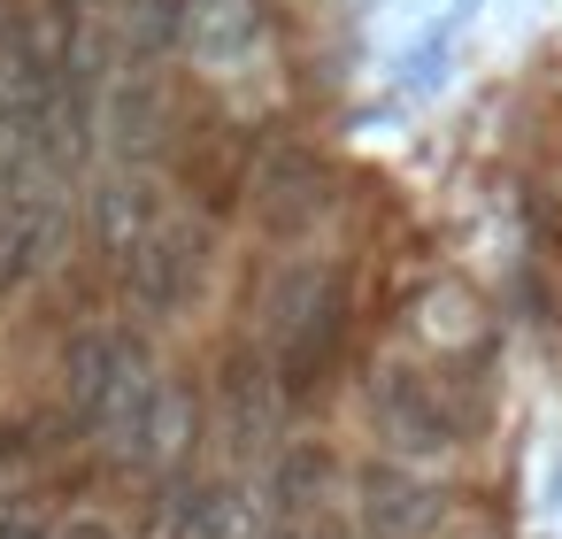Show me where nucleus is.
I'll return each instance as SVG.
<instances>
[{"instance_id": "1", "label": "nucleus", "mask_w": 562, "mask_h": 539, "mask_svg": "<svg viewBox=\"0 0 562 539\" xmlns=\"http://www.w3.org/2000/svg\"><path fill=\"white\" fill-rule=\"evenodd\" d=\"M347 324H355V301H347L339 262H293V270L270 278L262 339H270V370H278L285 401H308V393L331 385V370L347 355Z\"/></svg>"}, {"instance_id": "2", "label": "nucleus", "mask_w": 562, "mask_h": 539, "mask_svg": "<svg viewBox=\"0 0 562 539\" xmlns=\"http://www.w3.org/2000/svg\"><path fill=\"white\" fill-rule=\"evenodd\" d=\"M155 385H162V370H155V355H147V339L132 324H86L63 347V408L109 447L139 424Z\"/></svg>"}, {"instance_id": "3", "label": "nucleus", "mask_w": 562, "mask_h": 539, "mask_svg": "<svg viewBox=\"0 0 562 539\" xmlns=\"http://www.w3.org/2000/svg\"><path fill=\"white\" fill-rule=\"evenodd\" d=\"M370 424L401 462H439L462 447V416L447 408V385L408 370V362H385L370 378Z\"/></svg>"}, {"instance_id": "4", "label": "nucleus", "mask_w": 562, "mask_h": 539, "mask_svg": "<svg viewBox=\"0 0 562 539\" xmlns=\"http://www.w3.org/2000/svg\"><path fill=\"white\" fill-rule=\"evenodd\" d=\"M209 278H216V247H209V224H193V216H170V224L124 262V293H132V308H147V316H186V308L209 293Z\"/></svg>"}, {"instance_id": "5", "label": "nucleus", "mask_w": 562, "mask_h": 539, "mask_svg": "<svg viewBox=\"0 0 562 539\" xmlns=\"http://www.w3.org/2000/svg\"><path fill=\"white\" fill-rule=\"evenodd\" d=\"M247 216L270 239H308L331 216V162L316 147H270L247 170Z\"/></svg>"}, {"instance_id": "6", "label": "nucleus", "mask_w": 562, "mask_h": 539, "mask_svg": "<svg viewBox=\"0 0 562 539\" xmlns=\"http://www.w3.org/2000/svg\"><path fill=\"white\" fill-rule=\"evenodd\" d=\"M63 239H70V201L55 193V178L0 186V293L47 278L63 262Z\"/></svg>"}, {"instance_id": "7", "label": "nucleus", "mask_w": 562, "mask_h": 539, "mask_svg": "<svg viewBox=\"0 0 562 539\" xmlns=\"http://www.w3.org/2000/svg\"><path fill=\"white\" fill-rule=\"evenodd\" d=\"M162 224H170V201H162V178H155V170L116 162V170L93 178V193H86V232H93V247H101L116 270H124Z\"/></svg>"}, {"instance_id": "8", "label": "nucleus", "mask_w": 562, "mask_h": 539, "mask_svg": "<svg viewBox=\"0 0 562 539\" xmlns=\"http://www.w3.org/2000/svg\"><path fill=\"white\" fill-rule=\"evenodd\" d=\"M447 516V493L416 470V462H362L355 470V524L370 539H431Z\"/></svg>"}, {"instance_id": "9", "label": "nucleus", "mask_w": 562, "mask_h": 539, "mask_svg": "<svg viewBox=\"0 0 562 539\" xmlns=\"http://www.w3.org/2000/svg\"><path fill=\"white\" fill-rule=\"evenodd\" d=\"M193 439H201V393H193L186 378H170V370H162V385H155V393H147V408H139V424H132L109 454L155 485V478H178V470H186Z\"/></svg>"}, {"instance_id": "10", "label": "nucleus", "mask_w": 562, "mask_h": 539, "mask_svg": "<svg viewBox=\"0 0 562 539\" xmlns=\"http://www.w3.org/2000/svg\"><path fill=\"white\" fill-rule=\"evenodd\" d=\"M101 124H109V139H116V162L155 170V155L178 139V93H170V78H162V70H124V86L109 93Z\"/></svg>"}, {"instance_id": "11", "label": "nucleus", "mask_w": 562, "mask_h": 539, "mask_svg": "<svg viewBox=\"0 0 562 539\" xmlns=\"http://www.w3.org/2000/svg\"><path fill=\"white\" fill-rule=\"evenodd\" d=\"M270 40L262 0H186V55L209 78H239Z\"/></svg>"}, {"instance_id": "12", "label": "nucleus", "mask_w": 562, "mask_h": 539, "mask_svg": "<svg viewBox=\"0 0 562 539\" xmlns=\"http://www.w3.org/2000/svg\"><path fill=\"white\" fill-rule=\"evenodd\" d=\"M331 478H339V454L324 439H285L270 454V516H316L331 501Z\"/></svg>"}, {"instance_id": "13", "label": "nucleus", "mask_w": 562, "mask_h": 539, "mask_svg": "<svg viewBox=\"0 0 562 539\" xmlns=\"http://www.w3.org/2000/svg\"><path fill=\"white\" fill-rule=\"evenodd\" d=\"M278 370L270 362H239L232 355V370H224V424H232V447H270V416H278Z\"/></svg>"}, {"instance_id": "14", "label": "nucleus", "mask_w": 562, "mask_h": 539, "mask_svg": "<svg viewBox=\"0 0 562 539\" xmlns=\"http://www.w3.org/2000/svg\"><path fill=\"white\" fill-rule=\"evenodd\" d=\"M116 40L132 70H155L162 55L186 47V0H116Z\"/></svg>"}, {"instance_id": "15", "label": "nucleus", "mask_w": 562, "mask_h": 539, "mask_svg": "<svg viewBox=\"0 0 562 539\" xmlns=\"http://www.w3.org/2000/svg\"><path fill=\"white\" fill-rule=\"evenodd\" d=\"M40 539H124L109 516H93V508H78V516H63L55 531H40Z\"/></svg>"}]
</instances>
